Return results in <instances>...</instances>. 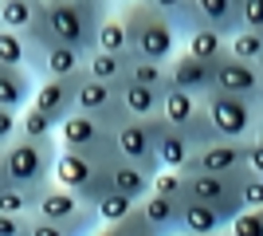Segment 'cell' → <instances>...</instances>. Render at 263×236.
Listing matches in <instances>:
<instances>
[{"mask_svg":"<svg viewBox=\"0 0 263 236\" xmlns=\"http://www.w3.org/2000/svg\"><path fill=\"white\" fill-rule=\"evenodd\" d=\"M106 16V8L75 4V0H44L40 35L35 44H67L79 51H95V28Z\"/></svg>","mask_w":263,"mask_h":236,"instance_id":"6da1fadb","label":"cell"},{"mask_svg":"<svg viewBox=\"0 0 263 236\" xmlns=\"http://www.w3.org/2000/svg\"><path fill=\"white\" fill-rule=\"evenodd\" d=\"M55 154H59V142H55V138H24V134H16L8 146H4L0 177L16 181V185H28V189H44V185H51Z\"/></svg>","mask_w":263,"mask_h":236,"instance_id":"7a4b0ae2","label":"cell"},{"mask_svg":"<svg viewBox=\"0 0 263 236\" xmlns=\"http://www.w3.org/2000/svg\"><path fill=\"white\" fill-rule=\"evenodd\" d=\"M126 16V28H130V51L142 59H157V63H169L177 56V44H181V28L177 20L154 12L149 4H134V8H122Z\"/></svg>","mask_w":263,"mask_h":236,"instance_id":"3957f363","label":"cell"},{"mask_svg":"<svg viewBox=\"0 0 263 236\" xmlns=\"http://www.w3.org/2000/svg\"><path fill=\"white\" fill-rule=\"evenodd\" d=\"M204 114L216 138H232V142H248L259 130V102L240 99V95H224V90H209L204 95Z\"/></svg>","mask_w":263,"mask_h":236,"instance_id":"277c9868","label":"cell"},{"mask_svg":"<svg viewBox=\"0 0 263 236\" xmlns=\"http://www.w3.org/2000/svg\"><path fill=\"white\" fill-rule=\"evenodd\" d=\"M51 181L63 185V189L79 193L83 205H95L106 193V161L90 154H75V150H59L55 154V169H51Z\"/></svg>","mask_w":263,"mask_h":236,"instance_id":"5b68a950","label":"cell"},{"mask_svg":"<svg viewBox=\"0 0 263 236\" xmlns=\"http://www.w3.org/2000/svg\"><path fill=\"white\" fill-rule=\"evenodd\" d=\"M55 142H59V150L90 154V157H99V161H110V157L118 154V146H114V130L102 126V122H95V118L83 114V111H71L67 118H59Z\"/></svg>","mask_w":263,"mask_h":236,"instance_id":"8992f818","label":"cell"},{"mask_svg":"<svg viewBox=\"0 0 263 236\" xmlns=\"http://www.w3.org/2000/svg\"><path fill=\"white\" fill-rule=\"evenodd\" d=\"M157 118L169 122L173 130H181V134H189L193 146L216 138L212 126H209V114H204V99H197V95H189V90H181V87H169V83H165V90H161V111H157Z\"/></svg>","mask_w":263,"mask_h":236,"instance_id":"52a82bcc","label":"cell"},{"mask_svg":"<svg viewBox=\"0 0 263 236\" xmlns=\"http://www.w3.org/2000/svg\"><path fill=\"white\" fill-rule=\"evenodd\" d=\"M75 111L90 114L95 122L110 126V130H118L122 122H126V106H122V95L114 83H102V79L95 75H83L75 79Z\"/></svg>","mask_w":263,"mask_h":236,"instance_id":"ba28073f","label":"cell"},{"mask_svg":"<svg viewBox=\"0 0 263 236\" xmlns=\"http://www.w3.org/2000/svg\"><path fill=\"white\" fill-rule=\"evenodd\" d=\"M189 169H197V173H243V169H248V142L209 138V142H200V146L193 150Z\"/></svg>","mask_w":263,"mask_h":236,"instance_id":"9c48e42d","label":"cell"},{"mask_svg":"<svg viewBox=\"0 0 263 236\" xmlns=\"http://www.w3.org/2000/svg\"><path fill=\"white\" fill-rule=\"evenodd\" d=\"M28 71L35 79H75L87 71V51L67 47V44H35Z\"/></svg>","mask_w":263,"mask_h":236,"instance_id":"30bf717a","label":"cell"},{"mask_svg":"<svg viewBox=\"0 0 263 236\" xmlns=\"http://www.w3.org/2000/svg\"><path fill=\"white\" fill-rule=\"evenodd\" d=\"M212 90L263 102V67L259 63H248V59H236V56H224L216 63V87Z\"/></svg>","mask_w":263,"mask_h":236,"instance_id":"8fae6325","label":"cell"},{"mask_svg":"<svg viewBox=\"0 0 263 236\" xmlns=\"http://www.w3.org/2000/svg\"><path fill=\"white\" fill-rule=\"evenodd\" d=\"M165 83L204 99V95L216 87V63H204V59L189 56V51H177V56L165 63Z\"/></svg>","mask_w":263,"mask_h":236,"instance_id":"7c38bea8","label":"cell"},{"mask_svg":"<svg viewBox=\"0 0 263 236\" xmlns=\"http://www.w3.org/2000/svg\"><path fill=\"white\" fill-rule=\"evenodd\" d=\"M114 146L126 161H138L149 173H157V154H154V118H126L114 130Z\"/></svg>","mask_w":263,"mask_h":236,"instance_id":"4fadbf2b","label":"cell"},{"mask_svg":"<svg viewBox=\"0 0 263 236\" xmlns=\"http://www.w3.org/2000/svg\"><path fill=\"white\" fill-rule=\"evenodd\" d=\"M106 189L110 193H122V197H130V201H142L145 193L154 189V173L138 161H126L122 154H114L106 161Z\"/></svg>","mask_w":263,"mask_h":236,"instance_id":"5bb4252c","label":"cell"},{"mask_svg":"<svg viewBox=\"0 0 263 236\" xmlns=\"http://www.w3.org/2000/svg\"><path fill=\"white\" fill-rule=\"evenodd\" d=\"M193 138L173 130L169 122L154 118V154H157V169H189V157H193Z\"/></svg>","mask_w":263,"mask_h":236,"instance_id":"9a60e30c","label":"cell"},{"mask_svg":"<svg viewBox=\"0 0 263 236\" xmlns=\"http://www.w3.org/2000/svg\"><path fill=\"white\" fill-rule=\"evenodd\" d=\"M138 213L145 216V225L154 228V236H181V201L165 197V193H145L138 201Z\"/></svg>","mask_w":263,"mask_h":236,"instance_id":"2e32d148","label":"cell"},{"mask_svg":"<svg viewBox=\"0 0 263 236\" xmlns=\"http://www.w3.org/2000/svg\"><path fill=\"white\" fill-rule=\"evenodd\" d=\"M79 79V75H75ZM75 79H35L32 87V106H40V111H47L59 122V118H67V114L75 111Z\"/></svg>","mask_w":263,"mask_h":236,"instance_id":"e0dca14e","label":"cell"},{"mask_svg":"<svg viewBox=\"0 0 263 236\" xmlns=\"http://www.w3.org/2000/svg\"><path fill=\"white\" fill-rule=\"evenodd\" d=\"M189 24H209L216 32H240V0H189Z\"/></svg>","mask_w":263,"mask_h":236,"instance_id":"ac0fdd59","label":"cell"},{"mask_svg":"<svg viewBox=\"0 0 263 236\" xmlns=\"http://www.w3.org/2000/svg\"><path fill=\"white\" fill-rule=\"evenodd\" d=\"M224 216L216 205L181 197V236H224Z\"/></svg>","mask_w":263,"mask_h":236,"instance_id":"d6986e66","label":"cell"},{"mask_svg":"<svg viewBox=\"0 0 263 236\" xmlns=\"http://www.w3.org/2000/svg\"><path fill=\"white\" fill-rule=\"evenodd\" d=\"M181 44H185L181 51L204 59V63H220V59L228 56V35L209 28V24H189V28H181Z\"/></svg>","mask_w":263,"mask_h":236,"instance_id":"ffe728a7","label":"cell"},{"mask_svg":"<svg viewBox=\"0 0 263 236\" xmlns=\"http://www.w3.org/2000/svg\"><path fill=\"white\" fill-rule=\"evenodd\" d=\"M40 16H44V0H0V28L28 35L32 44L40 35Z\"/></svg>","mask_w":263,"mask_h":236,"instance_id":"44dd1931","label":"cell"},{"mask_svg":"<svg viewBox=\"0 0 263 236\" xmlns=\"http://www.w3.org/2000/svg\"><path fill=\"white\" fill-rule=\"evenodd\" d=\"M35 75L28 67H4L0 63V106L4 111H24L32 102Z\"/></svg>","mask_w":263,"mask_h":236,"instance_id":"7402d4cb","label":"cell"},{"mask_svg":"<svg viewBox=\"0 0 263 236\" xmlns=\"http://www.w3.org/2000/svg\"><path fill=\"white\" fill-rule=\"evenodd\" d=\"M161 90L157 87H142V83H130V79H126V83L118 87L122 106H126V118H157V111H161Z\"/></svg>","mask_w":263,"mask_h":236,"instance_id":"603a6c76","label":"cell"},{"mask_svg":"<svg viewBox=\"0 0 263 236\" xmlns=\"http://www.w3.org/2000/svg\"><path fill=\"white\" fill-rule=\"evenodd\" d=\"M95 51H114V56H130V28L122 12H106L95 28Z\"/></svg>","mask_w":263,"mask_h":236,"instance_id":"cb8c5ba5","label":"cell"},{"mask_svg":"<svg viewBox=\"0 0 263 236\" xmlns=\"http://www.w3.org/2000/svg\"><path fill=\"white\" fill-rule=\"evenodd\" d=\"M32 51H35V44L28 35L0 28V63L4 67H32Z\"/></svg>","mask_w":263,"mask_h":236,"instance_id":"d4e9b609","label":"cell"},{"mask_svg":"<svg viewBox=\"0 0 263 236\" xmlns=\"http://www.w3.org/2000/svg\"><path fill=\"white\" fill-rule=\"evenodd\" d=\"M35 197H40V189H28V185H16V181L0 177V213L32 216L35 213Z\"/></svg>","mask_w":263,"mask_h":236,"instance_id":"484cf974","label":"cell"},{"mask_svg":"<svg viewBox=\"0 0 263 236\" xmlns=\"http://www.w3.org/2000/svg\"><path fill=\"white\" fill-rule=\"evenodd\" d=\"M87 75L122 87V83H126V56H114V51H87Z\"/></svg>","mask_w":263,"mask_h":236,"instance_id":"4316f807","label":"cell"},{"mask_svg":"<svg viewBox=\"0 0 263 236\" xmlns=\"http://www.w3.org/2000/svg\"><path fill=\"white\" fill-rule=\"evenodd\" d=\"M126 79L130 83H142V87H165V63H157V59H142V56H126Z\"/></svg>","mask_w":263,"mask_h":236,"instance_id":"83f0119b","label":"cell"},{"mask_svg":"<svg viewBox=\"0 0 263 236\" xmlns=\"http://www.w3.org/2000/svg\"><path fill=\"white\" fill-rule=\"evenodd\" d=\"M228 56L248 59V63H259V67H263V32H255V28L232 32L228 35Z\"/></svg>","mask_w":263,"mask_h":236,"instance_id":"f1b7e54d","label":"cell"},{"mask_svg":"<svg viewBox=\"0 0 263 236\" xmlns=\"http://www.w3.org/2000/svg\"><path fill=\"white\" fill-rule=\"evenodd\" d=\"M95 209V216H99V225H118V221H126V216L138 209V201H130V197H122V193H102L99 201L90 205Z\"/></svg>","mask_w":263,"mask_h":236,"instance_id":"f546056e","label":"cell"},{"mask_svg":"<svg viewBox=\"0 0 263 236\" xmlns=\"http://www.w3.org/2000/svg\"><path fill=\"white\" fill-rule=\"evenodd\" d=\"M55 130H59V122H55L47 111L32 106V102L20 111V134L24 138H55Z\"/></svg>","mask_w":263,"mask_h":236,"instance_id":"4dcf8cb0","label":"cell"},{"mask_svg":"<svg viewBox=\"0 0 263 236\" xmlns=\"http://www.w3.org/2000/svg\"><path fill=\"white\" fill-rule=\"evenodd\" d=\"M236 197H240L243 209H263V177L252 173V169H243L236 177Z\"/></svg>","mask_w":263,"mask_h":236,"instance_id":"1f68e13d","label":"cell"},{"mask_svg":"<svg viewBox=\"0 0 263 236\" xmlns=\"http://www.w3.org/2000/svg\"><path fill=\"white\" fill-rule=\"evenodd\" d=\"M224 236H263V209H240L228 221Z\"/></svg>","mask_w":263,"mask_h":236,"instance_id":"d6a6232c","label":"cell"},{"mask_svg":"<svg viewBox=\"0 0 263 236\" xmlns=\"http://www.w3.org/2000/svg\"><path fill=\"white\" fill-rule=\"evenodd\" d=\"M154 193H165V197H185V169H157L154 173Z\"/></svg>","mask_w":263,"mask_h":236,"instance_id":"836d02e7","label":"cell"},{"mask_svg":"<svg viewBox=\"0 0 263 236\" xmlns=\"http://www.w3.org/2000/svg\"><path fill=\"white\" fill-rule=\"evenodd\" d=\"M145 4L169 20H177V28H189V0H145Z\"/></svg>","mask_w":263,"mask_h":236,"instance_id":"e575fe53","label":"cell"},{"mask_svg":"<svg viewBox=\"0 0 263 236\" xmlns=\"http://www.w3.org/2000/svg\"><path fill=\"white\" fill-rule=\"evenodd\" d=\"M240 24L263 32V0H240Z\"/></svg>","mask_w":263,"mask_h":236,"instance_id":"d590c367","label":"cell"},{"mask_svg":"<svg viewBox=\"0 0 263 236\" xmlns=\"http://www.w3.org/2000/svg\"><path fill=\"white\" fill-rule=\"evenodd\" d=\"M32 216H16V213H0V236H28Z\"/></svg>","mask_w":263,"mask_h":236,"instance_id":"8d00e7d4","label":"cell"},{"mask_svg":"<svg viewBox=\"0 0 263 236\" xmlns=\"http://www.w3.org/2000/svg\"><path fill=\"white\" fill-rule=\"evenodd\" d=\"M16 134H20V111H4L0 106V146H8Z\"/></svg>","mask_w":263,"mask_h":236,"instance_id":"74e56055","label":"cell"},{"mask_svg":"<svg viewBox=\"0 0 263 236\" xmlns=\"http://www.w3.org/2000/svg\"><path fill=\"white\" fill-rule=\"evenodd\" d=\"M28 236H75L67 225H55V221H44V216H32V228Z\"/></svg>","mask_w":263,"mask_h":236,"instance_id":"f35d334b","label":"cell"},{"mask_svg":"<svg viewBox=\"0 0 263 236\" xmlns=\"http://www.w3.org/2000/svg\"><path fill=\"white\" fill-rule=\"evenodd\" d=\"M248 169L263 177V138H259V134L248 138Z\"/></svg>","mask_w":263,"mask_h":236,"instance_id":"ab89813d","label":"cell"},{"mask_svg":"<svg viewBox=\"0 0 263 236\" xmlns=\"http://www.w3.org/2000/svg\"><path fill=\"white\" fill-rule=\"evenodd\" d=\"M122 228H126V236H154V228L145 225V216L138 213V209H134V213L122 221Z\"/></svg>","mask_w":263,"mask_h":236,"instance_id":"60d3db41","label":"cell"},{"mask_svg":"<svg viewBox=\"0 0 263 236\" xmlns=\"http://www.w3.org/2000/svg\"><path fill=\"white\" fill-rule=\"evenodd\" d=\"M87 236H126V228H122V221L118 225H95Z\"/></svg>","mask_w":263,"mask_h":236,"instance_id":"b9f144b4","label":"cell"},{"mask_svg":"<svg viewBox=\"0 0 263 236\" xmlns=\"http://www.w3.org/2000/svg\"><path fill=\"white\" fill-rule=\"evenodd\" d=\"M75 4H95V8H106V12H114V4H110V0H75Z\"/></svg>","mask_w":263,"mask_h":236,"instance_id":"7bdbcfd3","label":"cell"},{"mask_svg":"<svg viewBox=\"0 0 263 236\" xmlns=\"http://www.w3.org/2000/svg\"><path fill=\"white\" fill-rule=\"evenodd\" d=\"M110 4H114V8L122 12V8H134V4H142V0H110Z\"/></svg>","mask_w":263,"mask_h":236,"instance_id":"ee69618b","label":"cell"},{"mask_svg":"<svg viewBox=\"0 0 263 236\" xmlns=\"http://www.w3.org/2000/svg\"><path fill=\"white\" fill-rule=\"evenodd\" d=\"M255 134L263 138V102H259V130H255Z\"/></svg>","mask_w":263,"mask_h":236,"instance_id":"f6af8a7d","label":"cell"},{"mask_svg":"<svg viewBox=\"0 0 263 236\" xmlns=\"http://www.w3.org/2000/svg\"><path fill=\"white\" fill-rule=\"evenodd\" d=\"M0 166H4V146H0Z\"/></svg>","mask_w":263,"mask_h":236,"instance_id":"bcb514c9","label":"cell"}]
</instances>
